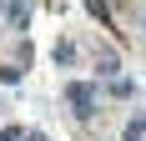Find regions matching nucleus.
I'll return each mask as SVG.
<instances>
[{
  "label": "nucleus",
  "mask_w": 146,
  "mask_h": 141,
  "mask_svg": "<svg viewBox=\"0 0 146 141\" xmlns=\"http://www.w3.org/2000/svg\"><path fill=\"white\" fill-rule=\"evenodd\" d=\"M141 136H146V116H131L126 131H121V141H141Z\"/></svg>",
  "instance_id": "39448f33"
},
{
  "label": "nucleus",
  "mask_w": 146,
  "mask_h": 141,
  "mask_svg": "<svg viewBox=\"0 0 146 141\" xmlns=\"http://www.w3.org/2000/svg\"><path fill=\"white\" fill-rule=\"evenodd\" d=\"M111 96H116V101H131V96H136V86H131V81H121V76H116V81H111Z\"/></svg>",
  "instance_id": "423d86ee"
},
{
  "label": "nucleus",
  "mask_w": 146,
  "mask_h": 141,
  "mask_svg": "<svg viewBox=\"0 0 146 141\" xmlns=\"http://www.w3.org/2000/svg\"><path fill=\"white\" fill-rule=\"evenodd\" d=\"M96 70L116 81V70H121V56H116V51H96Z\"/></svg>",
  "instance_id": "7ed1b4c3"
},
{
  "label": "nucleus",
  "mask_w": 146,
  "mask_h": 141,
  "mask_svg": "<svg viewBox=\"0 0 146 141\" xmlns=\"http://www.w3.org/2000/svg\"><path fill=\"white\" fill-rule=\"evenodd\" d=\"M0 5H5V0H0Z\"/></svg>",
  "instance_id": "1a4fd4ad"
},
{
  "label": "nucleus",
  "mask_w": 146,
  "mask_h": 141,
  "mask_svg": "<svg viewBox=\"0 0 146 141\" xmlns=\"http://www.w3.org/2000/svg\"><path fill=\"white\" fill-rule=\"evenodd\" d=\"M50 56H56V66H71V61H76V41H66V35H60Z\"/></svg>",
  "instance_id": "20e7f679"
},
{
  "label": "nucleus",
  "mask_w": 146,
  "mask_h": 141,
  "mask_svg": "<svg viewBox=\"0 0 146 141\" xmlns=\"http://www.w3.org/2000/svg\"><path fill=\"white\" fill-rule=\"evenodd\" d=\"M5 15H10L15 30H25L30 25V0H5Z\"/></svg>",
  "instance_id": "f03ea898"
},
{
  "label": "nucleus",
  "mask_w": 146,
  "mask_h": 141,
  "mask_svg": "<svg viewBox=\"0 0 146 141\" xmlns=\"http://www.w3.org/2000/svg\"><path fill=\"white\" fill-rule=\"evenodd\" d=\"M66 101H71V111L81 116V121L96 116V91H91L86 81H66Z\"/></svg>",
  "instance_id": "f257e3e1"
},
{
  "label": "nucleus",
  "mask_w": 146,
  "mask_h": 141,
  "mask_svg": "<svg viewBox=\"0 0 146 141\" xmlns=\"http://www.w3.org/2000/svg\"><path fill=\"white\" fill-rule=\"evenodd\" d=\"M25 141H50V136H45V131H25Z\"/></svg>",
  "instance_id": "6e6552de"
},
{
  "label": "nucleus",
  "mask_w": 146,
  "mask_h": 141,
  "mask_svg": "<svg viewBox=\"0 0 146 141\" xmlns=\"http://www.w3.org/2000/svg\"><path fill=\"white\" fill-rule=\"evenodd\" d=\"M0 141H25V131H20V126H5V131H0Z\"/></svg>",
  "instance_id": "0eeeda50"
}]
</instances>
